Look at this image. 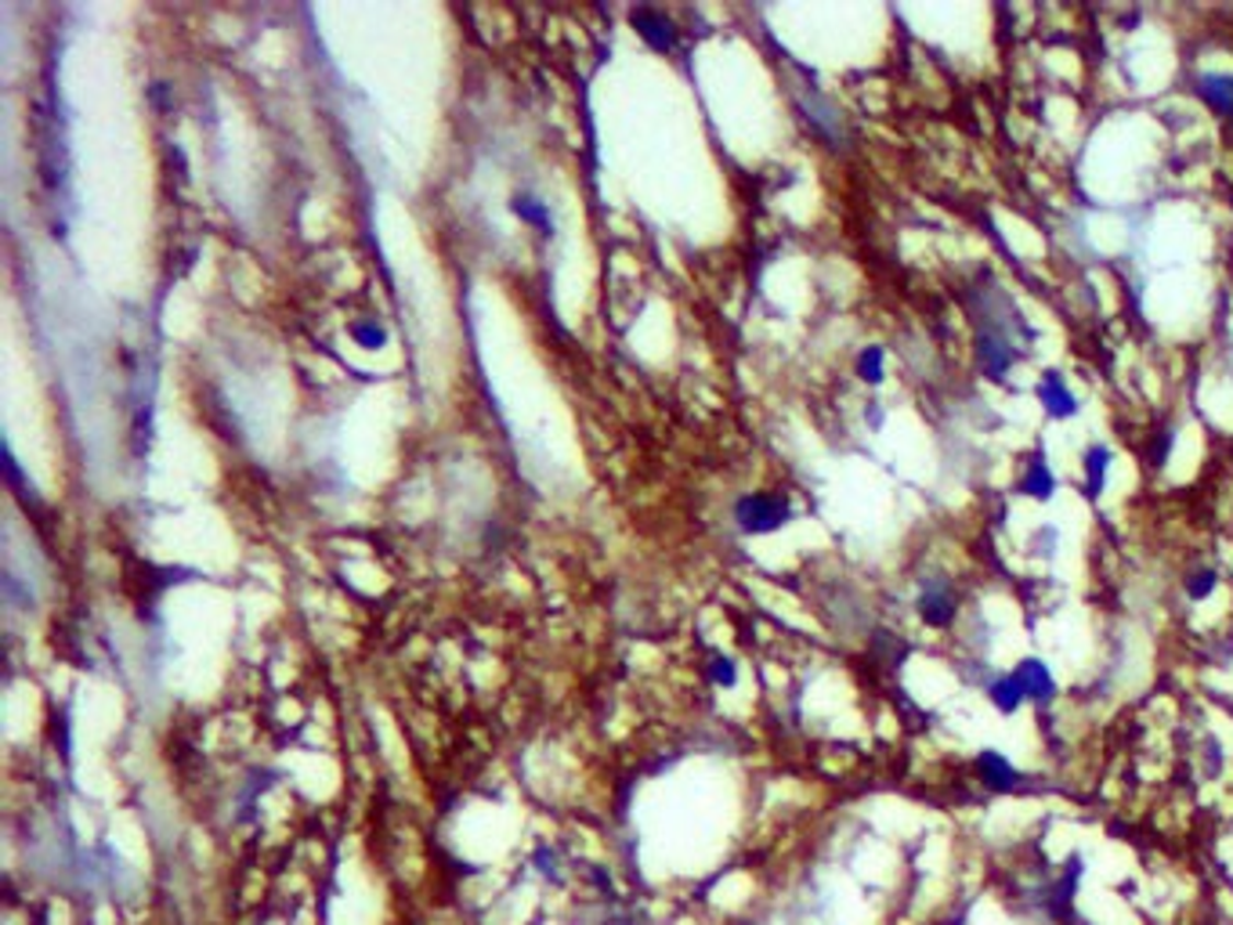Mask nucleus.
<instances>
[{
  "instance_id": "39448f33",
  "label": "nucleus",
  "mask_w": 1233,
  "mask_h": 925,
  "mask_svg": "<svg viewBox=\"0 0 1233 925\" xmlns=\"http://www.w3.org/2000/svg\"><path fill=\"white\" fill-rule=\"evenodd\" d=\"M1038 401H1042V409H1046V416L1049 420H1074L1078 416V395L1071 391L1068 387V380H1063V373L1060 369H1046L1042 373V380H1038Z\"/></svg>"
},
{
  "instance_id": "423d86ee",
  "label": "nucleus",
  "mask_w": 1233,
  "mask_h": 925,
  "mask_svg": "<svg viewBox=\"0 0 1233 925\" xmlns=\"http://www.w3.org/2000/svg\"><path fill=\"white\" fill-rule=\"evenodd\" d=\"M630 22H633V30L640 33V41H644L651 52H662V55L676 52V26H673L666 15H662V11H655V8H633L630 11Z\"/></svg>"
},
{
  "instance_id": "0eeeda50",
  "label": "nucleus",
  "mask_w": 1233,
  "mask_h": 925,
  "mask_svg": "<svg viewBox=\"0 0 1233 925\" xmlns=\"http://www.w3.org/2000/svg\"><path fill=\"white\" fill-rule=\"evenodd\" d=\"M1013 676L1020 680V690L1027 701L1035 705H1049L1057 698V680L1049 673V665L1042 659H1020L1017 669H1013Z\"/></svg>"
},
{
  "instance_id": "ddd939ff",
  "label": "nucleus",
  "mask_w": 1233,
  "mask_h": 925,
  "mask_svg": "<svg viewBox=\"0 0 1233 925\" xmlns=\"http://www.w3.org/2000/svg\"><path fill=\"white\" fill-rule=\"evenodd\" d=\"M854 369H857V376H861V384L879 387L882 380H887V347H879V344L861 347V355H857Z\"/></svg>"
},
{
  "instance_id": "6ab92c4d",
  "label": "nucleus",
  "mask_w": 1233,
  "mask_h": 925,
  "mask_svg": "<svg viewBox=\"0 0 1233 925\" xmlns=\"http://www.w3.org/2000/svg\"><path fill=\"white\" fill-rule=\"evenodd\" d=\"M709 676H712V684H720V687H734V680H739V669H734V662H728V659H712Z\"/></svg>"
},
{
  "instance_id": "1a4fd4ad",
  "label": "nucleus",
  "mask_w": 1233,
  "mask_h": 925,
  "mask_svg": "<svg viewBox=\"0 0 1233 925\" xmlns=\"http://www.w3.org/2000/svg\"><path fill=\"white\" fill-rule=\"evenodd\" d=\"M977 774H981V781L991 788V792H1013V788L1020 785L1017 766L1002 756L998 749H981V752H977Z\"/></svg>"
},
{
  "instance_id": "9b49d317",
  "label": "nucleus",
  "mask_w": 1233,
  "mask_h": 925,
  "mask_svg": "<svg viewBox=\"0 0 1233 925\" xmlns=\"http://www.w3.org/2000/svg\"><path fill=\"white\" fill-rule=\"evenodd\" d=\"M1082 473H1085V492H1089V499L1104 495V484H1107V473H1110V448L1099 445V442L1085 448Z\"/></svg>"
},
{
  "instance_id": "9d476101",
  "label": "nucleus",
  "mask_w": 1233,
  "mask_h": 925,
  "mask_svg": "<svg viewBox=\"0 0 1233 925\" xmlns=\"http://www.w3.org/2000/svg\"><path fill=\"white\" fill-rule=\"evenodd\" d=\"M1194 91H1198V99L1212 109L1215 116L1233 119V77L1230 72H1198Z\"/></svg>"
},
{
  "instance_id": "2eb2a0df",
  "label": "nucleus",
  "mask_w": 1233,
  "mask_h": 925,
  "mask_svg": "<svg viewBox=\"0 0 1233 925\" xmlns=\"http://www.w3.org/2000/svg\"><path fill=\"white\" fill-rule=\"evenodd\" d=\"M511 210L522 217L525 225H532V228H543L547 231L550 228V210H547V203H539V199H532V196H514L511 199Z\"/></svg>"
},
{
  "instance_id": "f3484780",
  "label": "nucleus",
  "mask_w": 1233,
  "mask_h": 925,
  "mask_svg": "<svg viewBox=\"0 0 1233 925\" xmlns=\"http://www.w3.org/2000/svg\"><path fill=\"white\" fill-rule=\"evenodd\" d=\"M1172 445H1176V431H1157V437H1154V448H1151V467L1154 470H1162L1165 467V459H1168V453H1172Z\"/></svg>"
},
{
  "instance_id": "7ed1b4c3",
  "label": "nucleus",
  "mask_w": 1233,
  "mask_h": 925,
  "mask_svg": "<svg viewBox=\"0 0 1233 925\" xmlns=\"http://www.w3.org/2000/svg\"><path fill=\"white\" fill-rule=\"evenodd\" d=\"M1020 344H1013L1006 336H995V333H973V358H977V369L984 373V380L991 384H1002L1006 376L1013 373V365L1024 358Z\"/></svg>"
},
{
  "instance_id": "4468645a",
  "label": "nucleus",
  "mask_w": 1233,
  "mask_h": 925,
  "mask_svg": "<svg viewBox=\"0 0 1233 925\" xmlns=\"http://www.w3.org/2000/svg\"><path fill=\"white\" fill-rule=\"evenodd\" d=\"M1215 586H1219V571L1215 568H1194L1187 579H1183V590H1187V596L1194 604H1201V601H1208V596L1215 593Z\"/></svg>"
},
{
  "instance_id": "20e7f679",
  "label": "nucleus",
  "mask_w": 1233,
  "mask_h": 925,
  "mask_svg": "<svg viewBox=\"0 0 1233 925\" xmlns=\"http://www.w3.org/2000/svg\"><path fill=\"white\" fill-rule=\"evenodd\" d=\"M800 109L807 113V124L818 130L821 141H829L832 149H843V145H846V119L840 116V109L832 105L825 94L803 91L800 94Z\"/></svg>"
},
{
  "instance_id": "dca6fc26",
  "label": "nucleus",
  "mask_w": 1233,
  "mask_h": 925,
  "mask_svg": "<svg viewBox=\"0 0 1233 925\" xmlns=\"http://www.w3.org/2000/svg\"><path fill=\"white\" fill-rule=\"evenodd\" d=\"M1057 546H1060V532H1057L1053 525L1038 528V532L1031 535V553H1035V557H1042V561H1053V557H1057Z\"/></svg>"
},
{
  "instance_id": "a211bd4d",
  "label": "nucleus",
  "mask_w": 1233,
  "mask_h": 925,
  "mask_svg": "<svg viewBox=\"0 0 1233 925\" xmlns=\"http://www.w3.org/2000/svg\"><path fill=\"white\" fill-rule=\"evenodd\" d=\"M352 333H355V340H358L362 347H384V344H388V333H384L380 326H373V322H358Z\"/></svg>"
},
{
  "instance_id": "f257e3e1",
  "label": "nucleus",
  "mask_w": 1233,
  "mask_h": 925,
  "mask_svg": "<svg viewBox=\"0 0 1233 925\" xmlns=\"http://www.w3.org/2000/svg\"><path fill=\"white\" fill-rule=\"evenodd\" d=\"M915 612L929 629H951L955 618H959V590L948 571H926L918 579V593H915Z\"/></svg>"
},
{
  "instance_id": "f03ea898",
  "label": "nucleus",
  "mask_w": 1233,
  "mask_h": 925,
  "mask_svg": "<svg viewBox=\"0 0 1233 925\" xmlns=\"http://www.w3.org/2000/svg\"><path fill=\"white\" fill-rule=\"evenodd\" d=\"M734 521L745 535H770L792 521V506L775 492H749L734 503Z\"/></svg>"
},
{
  "instance_id": "6e6552de",
  "label": "nucleus",
  "mask_w": 1233,
  "mask_h": 925,
  "mask_svg": "<svg viewBox=\"0 0 1233 925\" xmlns=\"http://www.w3.org/2000/svg\"><path fill=\"white\" fill-rule=\"evenodd\" d=\"M1017 492L1027 495V499H1035V503H1049V499H1053V492H1057V473L1046 462L1042 448H1038L1035 456L1024 459V473H1020Z\"/></svg>"
},
{
  "instance_id": "f8f14e48",
  "label": "nucleus",
  "mask_w": 1233,
  "mask_h": 925,
  "mask_svg": "<svg viewBox=\"0 0 1233 925\" xmlns=\"http://www.w3.org/2000/svg\"><path fill=\"white\" fill-rule=\"evenodd\" d=\"M984 694H987V701L995 705V709H998L1002 716H1013V712H1017L1020 705L1027 701V698H1024V690H1020V680L1013 676V673L995 676V680H991V684L984 687Z\"/></svg>"
}]
</instances>
